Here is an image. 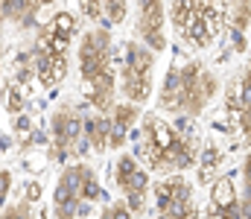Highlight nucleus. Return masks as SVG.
<instances>
[{"mask_svg":"<svg viewBox=\"0 0 251 219\" xmlns=\"http://www.w3.org/2000/svg\"><path fill=\"white\" fill-rule=\"evenodd\" d=\"M199 149L201 146H199V135L193 129V120L178 117L176 123H167L155 111L140 117L134 161H143L152 172L181 175L184 170L196 167Z\"/></svg>","mask_w":251,"mask_h":219,"instance_id":"1","label":"nucleus"},{"mask_svg":"<svg viewBox=\"0 0 251 219\" xmlns=\"http://www.w3.org/2000/svg\"><path fill=\"white\" fill-rule=\"evenodd\" d=\"M79 76L88 91L85 102L94 114H108L117 105V73H114V41L111 29L91 26L79 38Z\"/></svg>","mask_w":251,"mask_h":219,"instance_id":"2","label":"nucleus"},{"mask_svg":"<svg viewBox=\"0 0 251 219\" xmlns=\"http://www.w3.org/2000/svg\"><path fill=\"white\" fill-rule=\"evenodd\" d=\"M219 94V79L204 65L193 59H176L164 76L161 94H158V108L184 120L201 117V111L210 105V99Z\"/></svg>","mask_w":251,"mask_h":219,"instance_id":"3","label":"nucleus"},{"mask_svg":"<svg viewBox=\"0 0 251 219\" xmlns=\"http://www.w3.org/2000/svg\"><path fill=\"white\" fill-rule=\"evenodd\" d=\"M167 18L176 29V38L190 47V50H207L210 44L219 41V35L228 26V6L222 3H199V0H184V3H170Z\"/></svg>","mask_w":251,"mask_h":219,"instance_id":"4","label":"nucleus"},{"mask_svg":"<svg viewBox=\"0 0 251 219\" xmlns=\"http://www.w3.org/2000/svg\"><path fill=\"white\" fill-rule=\"evenodd\" d=\"M105 199L102 184L97 181L94 167L85 161L67 164L53 187V217L56 219H88L94 205Z\"/></svg>","mask_w":251,"mask_h":219,"instance_id":"5","label":"nucleus"},{"mask_svg":"<svg viewBox=\"0 0 251 219\" xmlns=\"http://www.w3.org/2000/svg\"><path fill=\"white\" fill-rule=\"evenodd\" d=\"M85 111L73 102H62L53 108L50 114V126H47V161L53 164H79L82 158H88L91 146L85 141Z\"/></svg>","mask_w":251,"mask_h":219,"instance_id":"6","label":"nucleus"},{"mask_svg":"<svg viewBox=\"0 0 251 219\" xmlns=\"http://www.w3.org/2000/svg\"><path fill=\"white\" fill-rule=\"evenodd\" d=\"M117 65V85L126 102L143 105L152 97V73H155V53H149L140 41H123L120 53L114 56Z\"/></svg>","mask_w":251,"mask_h":219,"instance_id":"7","label":"nucleus"},{"mask_svg":"<svg viewBox=\"0 0 251 219\" xmlns=\"http://www.w3.org/2000/svg\"><path fill=\"white\" fill-rule=\"evenodd\" d=\"M225 132L237 135L243 144L251 146V59L225 88Z\"/></svg>","mask_w":251,"mask_h":219,"instance_id":"8","label":"nucleus"},{"mask_svg":"<svg viewBox=\"0 0 251 219\" xmlns=\"http://www.w3.org/2000/svg\"><path fill=\"white\" fill-rule=\"evenodd\" d=\"M155 208L161 219H199V208L193 199V184L184 175H167L155 181Z\"/></svg>","mask_w":251,"mask_h":219,"instance_id":"9","label":"nucleus"},{"mask_svg":"<svg viewBox=\"0 0 251 219\" xmlns=\"http://www.w3.org/2000/svg\"><path fill=\"white\" fill-rule=\"evenodd\" d=\"M114 181H117V187L123 193V202L128 205V211L140 219V214L149 205L152 184H149V172L140 167V161H134L131 152H126V155L117 158V164H114Z\"/></svg>","mask_w":251,"mask_h":219,"instance_id":"10","label":"nucleus"},{"mask_svg":"<svg viewBox=\"0 0 251 219\" xmlns=\"http://www.w3.org/2000/svg\"><path fill=\"white\" fill-rule=\"evenodd\" d=\"M79 32V15L70 12V9H56L38 29H35V41L38 47L50 50V53H62L67 56L70 53V44Z\"/></svg>","mask_w":251,"mask_h":219,"instance_id":"11","label":"nucleus"},{"mask_svg":"<svg viewBox=\"0 0 251 219\" xmlns=\"http://www.w3.org/2000/svg\"><path fill=\"white\" fill-rule=\"evenodd\" d=\"M137 38L149 53L167 50V6L158 0L137 6Z\"/></svg>","mask_w":251,"mask_h":219,"instance_id":"12","label":"nucleus"},{"mask_svg":"<svg viewBox=\"0 0 251 219\" xmlns=\"http://www.w3.org/2000/svg\"><path fill=\"white\" fill-rule=\"evenodd\" d=\"M29 59H32V71H35V82L44 88V91H56L64 82V76L70 71V59L62 53H50L38 44H29L26 47Z\"/></svg>","mask_w":251,"mask_h":219,"instance_id":"13","label":"nucleus"},{"mask_svg":"<svg viewBox=\"0 0 251 219\" xmlns=\"http://www.w3.org/2000/svg\"><path fill=\"white\" fill-rule=\"evenodd\" d=\"M240 217V190L231 172H222L213 181L210 202H207V219H237Z\"/></svg>","mask_w":251,"mask_h":219,"instance_id":"14","label":"nucleus"},{"mask_svg":"<svg viewBox=\"0 0 251 219\" xmlns=\"http://www.w3.org/2000/svg\"><path fill=\"white\" fill-rule=\"evenodd\" d=\"M41 9L44 3H35V0H0V24H15L24 32L38 29Z\"/></svg>","mask_w":251,"mask_h":219,"instance_id":"15","label":"nucleus"},{"mask_svg":"<svg viewBox=\"0 0 251 219\" xmlns=\"http://www.w3.org/2000/svg\"><path fill=\"white\" fill-rule=\"evenodd\" d=\"M140 108L131 105V102H117L111 111H108V120H111V132H108V149H120L126 146L134 123H140Z\"/></svg>","mask_w":251,"mask_h":219,"instance_id":"16","label":"nucleus"},{"mask_svg":"<svg viewBox=\"0 0 251 219\" xmlns=\"http://www.w3.org/2000/svg\"><path fill=\"white\" fill-rule=\"evenodd\" d=\"M82 18H88L91 24H97L100 29H111L117 24H123L126 15H128V6L123 0H111V3H102V0H91V3H82L79 6Z\"/></svg>","mask_w":251,"mask_h":219,"instance_id":"17","label":"nucleus"},{"mask_svg":"<svg viewBox=\"0 0 251 219\" xmlns=\"http://www.w3.org/2000/svg\"><path fill=\"white\" fill-rule=\"evenodd\" d=\"M251 26V3H234L228 6V38H231V53L246 50V29Z\"/></svg>","mask_w":251,"mask_h":219,"instance_id":"18","label":"nucleus"},{"mask_svg":"<svg viewBox=\"0 0 251 219\" xmlns=\"http://www.w3.org/2000/svg\"><path fill=\"white\" fill-rule=\"evenodd\" d=\"M196 164H199V184H210V181L219 178V170L225 167V149L219 144H213V141H207L199 149Z\"/></svg>","mask_w":251,"mask_h":219,"instance_id":"19","label":"nucleus"},{"mask_svg":"<svg viewBox=\"0 0 251 219\" xmlns=\"http://www.w3.org/2000/svg\"><path fill=\"white\" fill-rule=\"evenodd\" d=\"M85 141L94 152H105L108 149V132H111V120L108 114H85Z\"/></svg>","mask_w":251,"mask_h":219,"instance_id":"20","label":"nucleus"},{"mask_svg":"<svg viewBox=\"0 0 251 219\" xmlns=\"http://www.w3.org/2000/svg\"><path fill=\"white\" fill-rule=\"evenodd\" d=\"M26 105H29L26 91H24V88H18L15 82H6V85H3V108H6V114L15 120V117L26 114Z\"/></svg>","mask_w":251,"mask_h":219,"instance_id":"21","label":"nucleus"},{"mask_svg":"<svg viewBox=\"0 0 251 219\" xmlns=\"http://www.w3.org/2000/svg\"><path fill=\"white\" fill-rule=\"evenodd\" d=\"M237 219H251V152L243 161V190H240V217Z\"/></svg>","mask_w":251,"mask_h":219,"instance_id":"22","label":"nucleus"},{"mask_svg":"<svg viewBox=\"0 0 251 219\" xmlns=\"http://www.w3.org/2000/svg\"><path fill=\"white\" fill-rule=\"evenodd\" d=\"M0 219H35V214H32V205L29 202L18 199L15 205H6V211L0 214Z\"/></svg>","mask_w":251,"mask_h":219,"instance_id":"23","label":"nucleus"},{"mask_svg":"<svg viewBox=\"0 0 251 219\" xmlns=\"http://www.w3.org/2000/svg\"><path fill=\"white\" fill-rule=\"evenodd\" d=\"M100 219H137V217L128 211V205H126L123 199H117V202H108V205L102 208Z\"/></svg>","mask_w":251,"mask_h":219,"instance_id":"24","label":"nucleus"},{"mask_svg":"<svg viewBox=\"0 0 251 219\" xmlns=\"http://www.w3.org/2000/svg\"><path fill=\"white\" fill-rule=\"evenodd\" d=\"M12 187H15V175H12V170H0V214H3L6 205H9V193H12Z\"/></svg>","mask_w":251,"mask_h":219,"instance_id":"25","label":"nucleus"},{"mask_svg":"<svg viewBox=\"0 0 251 219\" xmlns=\"http://www.w3.org/2000/svg\"><path fill=\"white\" fill-rule=\"evenodd\" d=\"M24 202H29L32 208H35V202H41V184L38 181H26L24 184V196H21Z\"/></svg>","mask_w":251,"mask_h":219,"instance_id":"26","label":"nucleus"},{"mask_svg":"<svg viewBox=\"0 0 251 219\" xmlns=\"http://www.w3.org/2000/svg\"><path fill=\"white\" fill-rule=\"evenodd\" d=\"M0 73H3V50H0Z\"/></svg>","mask_w":251,"mask_h":219,"instance_id":"27","label":"nucleus"}]
</instances>
